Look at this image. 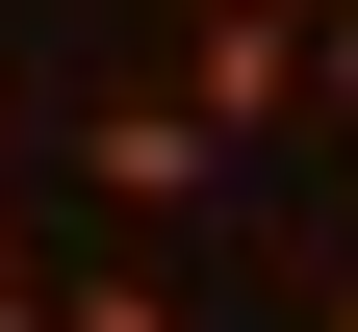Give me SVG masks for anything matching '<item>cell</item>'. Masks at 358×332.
Returning a JSON list of instances; mask_svg holds the SVG:
<instances>
[{
	"instance_id": "6da1fadb",
	"label": "cell",
	"mask_w": 358,
	"mask_h": 332,
	"mask_svg": "<svg viewBox=\"0 0 358 332\" xmlns=\"http://www.w3.org/2000/svg\"><path fill=\"white\" fill-rule=\"evenodd\" d=\"M179 103L205 128H282L307 103V0H205V26H179Z\"/></svg>"
},
{
	"instance_id": "7a4b0ae2",
	"label": "cell",
	"mask_w": 358,
	"mask_h": 332,
	"mask_svg": "<svg viewBox=\"0 0 358 332\" xmlns=\"http://www.w3.org/2000/svg\"><path fill=\"white\" fill-rule=\"evenodd\" d=\"M77 179H103L128 230H179L205 179H231V128H205V103H103V128H77Z\"/></svg>"
},
{
	"instance_id": "3957f363",
	"label": "cell",
	"mask_w": 358,
	"mask_h": 332,
	"mask_svg": "<svg viewBox=\"0 0 358 332\" xmlns=\"http://www.w3.org/2000/svg\"><path fill=\"white\" fill-rule=\"evenodd\" d=\"M52 332H179V307H154V281H52Z\"/></svg>"
},
{
	"instance_id": "277c9868",
	"label": "cell",
	"mask_w": 358,
	"mask_h": 332,
	"mask_svg": "<svg viewBox=\"0 0 358 332\" xmlns=\"http://www.w3.org/2000/svg\"><path fill=\"white\" fill-rule=\"evenodd\" d=\"M307 103H333V128H358V0H333V26H307Z\"/></svg>"
},
{
	"instance_id": "5b68a950",
	"label": "cell",
	"mask_w": 358,
	"mask_h": 332,
	"mask_svg": "<svg viewBox=\"0 0 358 332\" xmlns=\"http://www.w3.org/2000/svg\"><path fill=\"white\" fill-rule=\"evenodd\" d=\"M0 307H26V230H0Z\"/></svg>"
},
{
	"instance_id": "8992f818",
	"label": "cell",
	"mask_w": 358,
	"mask_h": 332,
	"mask_svg": "<svg viewBox=\"0 0 358 332\" xmlns=\"http://www.w3.org/2000/svg\"><path fill=\"white\" fill-rule=\"evenodd\" d=\"M0 154H26V77H0Z\"/></svg>"
},
{
	"instance_id": "52a82bcc",
	"label": "cell",
	"mask_w": 358,
	"mask_h": 332,
	"mask_svg": "<svg viewBox=\"0 0 358 332\" xmlns=\"http://www.w3.org/2000/svg\"><path fill=\"white\" fill-rule=\"evenodd\" d=\"M0 332H52V281H26V307H0Z\"/></svg>"
},
{
	"instance_id": "ba28073f",
	"label": "cell",
	"mask_w": 358,
	"mask_h": 332,
	"mask_svg": "<svg viewBox=\"0 0 358 332\" xmlns=\"http://www.w3.org/2000/svg\"><path fill=\"white\" fill-rule=\"evenodd\" d=\"M333 332H358V281H333Z\"/></svg>"
}]
</instances>
